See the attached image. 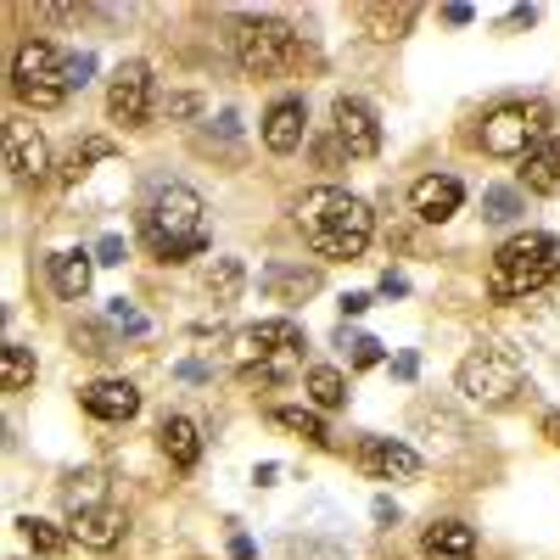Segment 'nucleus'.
<instances>
[{
    "instance_id": "40",
    "label": "nucleus",
    "mask_w": 560,
    "mask_h": 560,
    "mask_svg": "<svg viewBox=\"0 0 560 560\" xmlns=\"http://www.w3.org/2000/svg\"><path fill=\"white\" fill-rule=\"evenodd\" d=\"M376 522H382V527L398 522V504H393V499H376Z\"/></svg>"
},
{
    "instance_id": "33",
    "label": "nucleus",
    "mask_w": 560,
    "mask_h": 560,
    "mask_svg": "<svg viewBox=\"0 0 560 560\" xmlns=\"http://www.w3.org/2000/svg\"><path fill=\"white\" fill-rule=\"evenodd\" d=\"M107 314H113V325H124V331H135V337L147 331V319H140V314H135L124 298H113V308H107Z\"/></svg>"
},
{
    "instance_id": "10",
    "label": "nucleus",
    "mask_w": 560,
    "mask_h": 560,
    "mask_svg": "<svg viewBox=\"0 0 560 560\" xmlns=\"http://www.w3.org/2000/svg\"><path fill=\"white\" fill-rule=\"evenodd\" d=\"M331 129H337V147L348 158H376L382 152V124H376V113H370L359 96H337Z\"/></svg>"
},
{
    "instance_id": "28",
    "label": "nucleus",
    "mask_w": 560,
    "mask_h": 560,
    "mask_svg": "<svg viewBox=\"0 0 560 560\" xmlns=\"http://www.w3.org/2000/svg\"><path fill=\"white\" fill-rule=\"evenodd\" d=\"M516 213H522V197L510 191V185H488V191H482V219L488 224H510Z\"/></svg>"
},
{
    "instance_id": "42",
    "label": "nucleus",
    "mask_w": 560,
    "mask_h": 560,
    "mask_svg": "<svg viewBox=\"0 0 560 560\" xmlns=\"http://www.w3.org/2000/svg\"><path fill=\"white\" fill-rule=\"evenodd\" d=\"M230 560H253V544L247 538H230Z\"/></svg>"
},
{
    "instance_id": "9",
    "label": "nucleus",
    "mask_w": 560,
    "mask_h": 560,
    "mask_svg": "<svg viewBox=\"0 0 560 560\" xmlns=\"http://www.w3.org/2000/svg\"><path fill=\"white\" fill-rule=\"evenodd\" d=\"M482 152L488 158H527L538 147V113L533 107H493L482 118Z\"/></svg>"
},
{
    "instance_id": "12",
    "label": "nucleus",
    "mask_w": 560,
    "mask_h": 560,
    "mask_svg": "<svg viewBox=\"0 0 560 560\" xmlns=\"http://www.w3.org/2000/svg\"><path fill=\"white\" fill-rule=\"evenodd\" d=\"M79 404L84 415H96V420H113V427H124V420L140 415V387L124 382V376H102V382H90L79 387Z\"/></svg>"
},
{
    "instance_id": "25",
    "label": "nucleus",
    "mask_w": 560,
    "mask_h": 560,
    "mask_svg": "<svg viewBox=\"0 0 560 560\" xmlns=\"http://www.w3.org/2000/svg\"><path fill=\"white\" fill-rule=\"evenodd\" d=\"M242 287H247V264H242V258H213V269H208V298H213V303H236Z\"/></svg>"
},
{
    "instance_id": "7",
    "label": "nucleus",
    "mask_w": 560,
    "mask_h": 560,
    "mask_svg": "<svg viewBox=\"0 0 560 560\" xmlns=\"http://www.w3.org/2000/svg\"><path fill=\"white\" fill-rule=\"evenodd\" d=\"M236 62L247 79H280L303 62V34L275 18H247L236 28Z\"/></svg>"
},
{
    "instance_id": "15",
    "label": "nucleus",
    "mask_w": 560,
    "mask_h": 560,
    "mask_svg": "<svg viewBox=\"0 0 560 560\" xmlns=\"http://www.w3.org/2000/svg\"><path fill=\"white\" fill-rule=\"evenodd\" d=\"M124 510L118 504H96V510H79V516L68 522V533H73V544L79 549H96V555H107V549H118L124 544Z\"/></svg>"
},
{
    "instance_id": "23",
    "label": "nucleus",
    "mask_w": 560,
    "mask_h": 560,
    "mask_svg": "<svg viewBox=\"0 0 560 560\" xmlns=\"http://www.w3.org/2000/svg\"><path fill=\"white\" fill-rule=\"evenodd\" d=\"M62 504H68V516L107 504V477H102V471H68V482H62Z\"/></svg>"
},
{
    "instance_id": "13",
    "label": "nucleus",
    "mask_w": 560,
    "mask_h": 560,
    "mask_svg": "<svg viewBox=\"0 0 560 560\" xmlns=\"http://www.w3.org/2000/svg\"><path fill=\"white\" fill-rule=\"evenodd\" d=\"M459 202H465V185H459L454 174H420V179L409 185V208H415V219H427V224L454 219Z\"/></svg>"
},
{
    "instance_id": "21",
    "label": "nucleus",
    "mask_w": 560,
    "mask_h": 560,
    "mask_svg": "<svg viewBox=\"0 0 560 560\" xmlns=\"http://www.w3.org/2000/svg\"><path fill=\"white\" fill-rule=\"evenodd\" d=\"M420 555L427 560H477V533L465 522H432L427 538H420Z\"/></svg>"
},
{
    "instance_id": "22",
    "label": "nucleus",
    "mask_w": 560,
    "mask_h": 560,
    "mask_svg": "<svg viewBox=\"0 0 560 560\" xmlns=\"http://www.w3.org/2000/svg\"><path fill=\"white\" fill-rule=\"evenodd\" d=\"M269 420H275L280 432L303 438V443H331V432H325L319 409H308V404H280V409H269Z\"/></svg>"
},
{
    "instance_id": "14",
    "label": "nucleus",
    "mask_w": 560,
    "mask_h": 560,
    "mask_svg": "<svg viewBox=\"0 0 560 560\" xmlns=\"http://www.w3.org/2000/svg\"><path fill=\"white\" fill-rule=\"evenodd\" d=\"M258 135H264V147H269L275 158L298 152V147H303V135H308V107H303L298 96H280V102H275V107L264 113Z\"/></svg>"
},
{
    "instance_id": "39",
    "label": "nucleus",
    "mask_w": 560,
    "mask_h": 560,
    "mask_svg": "<svg viewBox=\"0 0 560 560\" xmlns=\"http://www.w3.org/2000/svg\"><path fill=\"white\" fill-rule=\"evenodd\" d=\"M364 308H370V298H364V292H348V298H342V314H348V319H353V314H364Z\"/></svg>"
},
{
    "instance_id": "8",
    "label": "nucleus",
    "mask_w": 560,
    "mask_h": 560,
    "mask_svg": "<svg viewBox=\"0 0 560 560\" xmlns=\"http://www.w3.org/2000/svg\"><path fill=\"white\" fill-rule=\"evenodd\" d=\"M158 107V84H152V68L147 62H124L107 84V118L124 124V129H140Z\"/></svg>"
},
{
    "instance_id": "16",
    "label": "nucleus",
    "mask_w": 560,
    "mask_h": 560,
    "mask_svg": "<svg viewBox=\"0 0 560 560\" xmlns=\"http://www.w3.org/2000/svg\"><path fill=\"white\" fill-rule=\"evenodd\" d=\"M7 168L18 179H45L51 174V147H45V135L34 124H12L7 129Z\"/></svg>"
},
{
    "instance_id": "29",
    "label": "nucleus",
    "mask_w": 560,
    "mask_h": 560,
    "mask_svg": "<svg viewBox=\"0 0 560 560\" xmlns=\"http://www.w3.org/2000/svg\"><path fill=\"white\" fill-rule=\"evenodd\" d=\"M364 23L376 28V39H398V34L415 23V7H398V12H387V7H370V12H364Z\"/></svg>"
},
{
    "instance_id": "18",
    "label": "nucleus",
    "mask_w": 560,
    "mask_h": 560,
    "mask_svg": "<svg viewBox=\"0 0 560 560\" xmlns=\"http://www.w3.org/2000/svg\"><path fill=\"white\" fill-rule=\"evenodd\" d=\"M90 280H96V258H90L84 247L51 253V287H57V298H68V303L90 298Z\"/></svg>"
},
{
    "instance_id": "36",
    "label": "nucleus",
    "mask_w": 560,
    "mask_h": 560,
    "mask_svg": "<svg viewBox=\"0 0 560 560\" xmlns=\"http://www.w3.org/2000/svg\"><path fill=\"white\" fill-rule=\"evenodd\" d=\"M415 370H420L415 353H398V359H393V376H398V382H415Z\"/></svg>"
},
{
    "instance_id": "26",
    "label": "nucleus",
    "mask_w": 560,
    "mask_h": 560,
    "mask_svg": "<svg viewBox=\"0 0 560 560\" xmlns=\"http://www.w3.org/2000/svg\"><path fill=\"white\" fill-rule=\"evenodd\" d=\"M23 387H34V353L7 342L0 348V393H23Z\"/></svg>"
},
{
    "instance_id": "32",
    "label": "nucleus",
    "mask_w": 560,
    "mask_h": 560,
    "mask_svg": "<svg viewBox=\"0 0 560 560\" xmlns=\"http://www.w3.org/2000/svg\"><path fill=\"white\" fill-rule=\"evenodd\" d=\"M90 73H96V57H90V51L68 57V84H73V90H84V84H90Z\"/></svg>"
},
{
    "instance_id": "19",
    "label": "nucleus",
    "mask_w": 560,
    "mask_h": 560,
    "mask_svg": "<svg viewBox=\"0 0 560 560\" xmlns=\"http://www.w3.org/2000/svg\"><path fill=\"white\" fill-rule=\"evenodd\" d=\"M163 454L174 471H197V459H202V432H197V420L191 415H168L163 420V432H158Z\"/></svg>"
},
{
    "instance_id": "1",
    "label": "nucleus",
    "mask_w": 560,
    "mask_h": 560,
    "mask_svg": "<svg viewBox=\"0 0 560 560\" xmlns=\"http://www.w3.org/2000/svg\"><path fill=\"white\" fill-rule=\"evenodd\" d=\"M298 230L303 242L319 253V258H364L370 236H376V213L370 202H359L353 191H337V185H319L298 202Z\"/></svg>"
},
{
    "instance_id": "5",
    "label": "nucleus",
    "mask_w": 560,
    "mask_h": 560,
    "mask_svg": "<svg viewBox=\"0 0 560 560\" xmlns=\"http://www.w3.org/2000/svg\"><path fill=\"white\" fill-rule=\"evenodd\" d=\"M12 96L34 113H51L73 96L68 84V57L57 51L51 39H23L18 57H12Z\"/></svg>"
},
{
    "instance_id": "30",
    "label": "nucleus",
    "mask_w": 560,
    "mask_h": 560,
    "mask_svg": "<svg viewBox=\"0 0 560 560\" xmlns=\"http://www.w3.org/2000/svg\"><path fill=\"white\" fill-rule=\"evenodd\" d=\"M102 158H113V140H84V147L68 158V179H79L90 163H102Z\"/></svg>"
},
{
    "instance_id": "3",
    "label": "nucleus",
    "mask_w": 560,
    "mask_h": 560,
    "mask_svg": "<svg viewBox=\"0 0 560 560\" xmlns=\"http://www.w3.org/2000/svg\"><path fill=\"white\" fill-rule=\"evenodd\" d=\"M549 280H560V242L549 230H522L510 236L493 264H488V298L493 303H522L533 292H544Z\"/></svg>"
},
{
    "instance_id": "27",
    "label": "nucleus",
    "mask_w": 560,
    "mask_h": 560,
    "mask_svg": "<svg viewBox=\"0 0 560 560\" xmlns=\"http://www.w3.org/2000/svg\"><path fill=\"white\" fill-rule=\"evenodd\" d=\"M18 527H23L28 549H34V555H45V560H57V555L68 549V538H73V533H62L57 522H39V516H23Z\"/></svg>"
},
{
    "instance_id": "2",
    "label": "nucleus",
    "mask_w": 560,
    "mask_h": 560,
    "mask_svg": "<svg viewBox=\"0 0 560 560\" xmlns=\"http://www.w3.org/2000/svg\"><path fill=\"white\" fill-rule=\"evenodd\" d=\"M140 242L163 264H185V258L208 253V202L179 179L158 185L147 213H140Z\"/></svg>"
},
{
    "instance_id": "4",
    "label": "nucleus",
    "mask_w": 560,
    "mask_h": 560,
    "mask_svg": "<svg viewBox=\"0 0 560 560\" xmlns=\"http://www.w3.org/2000/svg\"><path fill=\"white\" fill-rule=\"evenodd\" d=\"M454 387L465 404H477V409H504V404H516L522 393V359L510 353L504 342H482L459 359L454 370Z\"/></svg>"
},
{
    "instance_id": "37",
    "label": "nucleus",
    "mask_w": 560,
    "mask_h": 560,
    "mask_svg": "<svg viewBox=\"0 0 560 560\" xmlns=\"http://www.w3.org/2000/svg\"><path fill=\"white\" fill-rule=\"evenodd\" d=\"M404 292H409V280L387 269V275H382V298H404Z\"/></svg>"
},
{
    "instance_id": "11",
    "label": "nucleus",
    "mask_w": 560,
    "mask_h": 560,
    "mask_svg": "<svg viewBox=\"0 0 560 560\" xmlns=\"http://www.w3.org/2000/svg\"><path fill=\"white\" fill-rule=\"evenodd\" d=\"M359 471L364 477H382V482H404V477H420V454L404 443V438H364L359 443Z\"/></svg>"
},
{
    "instance_id": "41",
    "label": "nucleus",
    "mask_w": 560,
    "mask_h": 560,
    "mask_svg": "<svg viewBox=\"0 0 560 560\" xmlns=\"http://www.w3.org/2000/svg\"><path fill=\"white\" fill-rule=\"evenodd\" d=\"M443 23H454V28H465V23H471V7H443Z\"/></svg>"
},
{
    "instance_id": "34",
    "label": "nucleus",
    "mask_w": 560,
    "mask_h": 560,
    "mask_svg": "<svg viewBox=\"0 0 560 560\" xmlns=\"http://www.w3.org/2000/svg\"><path fill=\"white\" fill-rule=\"evenodd\" d=\"M124 258H129V247H124L118 236H102V242H96V264H124Z\"/></svg>"
},
{
    "instance_id": "38",
    "label": "nucleus",
    "mask_w": 560,
    "mask_h": 560,
    "mask_svg": "<svg viewBox=\"0 0 560 560\" xmlns=\"http://www.w3.org/2000/svg\"><path fill=\"white\" fill-rule=\"evenodd\" d=\"M538 432H544V438H549V443L560 448V409H549V415L538 420Z\"/></svg>"
},
{
    "instance_id": "17",
    "label": "nucleus",
    "mask_w": 560,
    "mask_h": 560,
    "mask_svg": "<svg viewBox=\"0 0 560 560\" xmlns=\"http://www.w3.org/2000/svg\"><path fill=\"white\" fill-rule=\"evenodd\" d=\"M258 287H264L275 303H303V298H314V292L325 287V275H319L314 264H269V269L258 275Z\"/></svg>"
},
{
    "instance_id": "24",
    "label": "nucleus",
    "mask_w": 560,
    "mask_h": 560,
    "mask_svg": "<svg viewBox=\"0 0 560 560\" xmlns=\"http://www.w3.org/2000/svg\"><path fill=\"white\" fill-rule=\"evenodd\" d=\"M308 398H314V409H342L348 404V376L337 364H314L308 370Z\"/></svg>"
},
{
    "instance_id": "35",
    "label": "nucleus",
    "mask_w": 560,
    "mask_h": 560,
    "mask_svg": "<svg viewBox=\"0 0 560 560\" xmlns=\"http://www.w3.org/2000/svg\"><path fill=\"white\" fill-rule=\"evenodd\" d=\"M168 113H174V118H197L202 102H197V96H168Z\"/></svg>"
},
{
    "instance_id": "20",
    "label": "nucleus",
    "mask_w": 560,
    "mask_h": 560,
    "mask_svg": "<svg viewBox=\"0 0 560 560\" xmlns=\"http://www.w3.org/2000/svg\"><path fill=\"white\" fill-rule=\"evenodd\" d=\"M522 185L533 197H555L560 191V129L549 140H538V147L522 158Z\"/></svg>"
},
{
    "instance_id": "6",
    "label": "nucleus",
    "mask_w": 560,
    "mask_h": 560,
    "mask_svg": "<svg viewBox=\"0 0 560 560\" xmlns=\"http://www.w3.org/2000/svg\"><path fill=\"white\" fill-rule=\"evenodd\" d=\"M303 353V331L292 319H258L236 337V370L247 382H280Z\"/></svg>"
},
{
    "instance_id": "31",
    "label": "nucleus",
    "mask_w": 560,
    "mask_h": 560,
    "mask_svg": "<svg viewBox=\"0 0 560 560\" xmlns=\"http://www.w3.org/2000/svg\"><path fill=\"white\" fill-rule=\"evenodd\" d=\"M370 364H382V342L376 337H353V370H370Z\"/></svg>"
}]
</instances>
